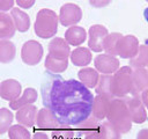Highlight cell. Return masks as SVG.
Listing matches in <instances>:
<instances>
[{"label": "cell", "instance_id": "6da1fadb", "mask_svg": "<svg viewBox=\"0 0 148 139\" xmlns=\"http://www.w3.org/2000/svg\"><path fill=\"white\" fill-rule=\"evenodd\" d=\"M42 100L61 126H77L91 115L92 93L80 81L65 80L59 74H47L42 83Z\"/></svg>", "mask_w": 148, "mask_h": 139}, {"label": "cell", "instance_id": "7a4b0ae2", "mask_svg": "<svg viewBox=\"0 0 148 139\" xmlns=\"http://www.w3.org/2000/svg\"><path fill=\"white\" fill-rule=\"evenodd\" d=\"M84 132V139H120L121 133L109 122H99L96 118H88L76 126Z\"/></svg>", "mask_w": 148, "mask_h": 139}, {"label": "cell", "instance_id": "3957f363", "mask_svg": "<svg viewBox=\"0 0 148 139\" xmlns=\"http://www.w3.org/2000/svg\"><path fill=\"white\" fill-rule=\"evenodd\" d=\"M132 73L133 71L131 66H123L112 75L111 92L114 98H127L130 96H140L135 92Z\"/></svg>", "mask_w": 148, "mask_h": 139}, {"label": "cell", "instance_id": "277c9868", "mask_svg": "<svg viewBox=\"0 0 148 139\" xmlns=\"http://www.w3.org/2000/svg\"><path fill=\"white\" fill-rule=\"evenodd\" d=\"M106 118L120 133H127L132 127V119L125 98L111 100Z\"/></svg>", "mask_w": 148, "mask_h": 139}, {"label": "cell", "instance_id": "5b68a950", "mask_svg": "<svg viewBox=\"0 0 148 139\" xmlns=\"http://www.w3.org/2000/svg\"><path fill=\"white\" fill-rule=\"evenodd\" d=\"M58 15L52 9H40L36 15V21L34 24L35 34L43 39L53 37L58 31Z\"/></svg>", "mask_w": 148, "mask_h": 139}, {"label": "cell", "instance_id": "8992f818", "mask_svg": "<svg viewBox=\"0 0 148 139\" xmlns=\"http://www.w3.org/2000/svg\"><path fill=\"white\" fill-rule=\"evenodd\" d=\"M43 53H44L43 46L37 41H27L21 49L22 61L30 66L37 65L42 60Z\"/></svg>", "mask_w": 148, "mask_h": 139}, {"label": "cell", "instance_id": "52a82bcc", "mask_svg": "<svg viewBox=\"0 0 148 139\" xmlns=\"http://www.w3.org/2000/svg\"><path fill=\"white\" fill-rule=\"evenodd\" d=\"M59 22L65 27H71L79 23L82 19V10L75 3H65L59 12Z\"/></svg>", "mask_w": 148, "mask_h": 139}, {"label": "cell", "instance_id": "ba28073f", "mask_svg": "<svg viewBox=\"0 0 148 139\" xmlns=\"http://www.w3.org/2000/svg\"><path fill=\"white\" fill-rule=\"evenodd\" d=\"M139 46V41L135 36H121L117 44V56L121 57L123 59H131L138 53Z\"/></svg>", "mask_w": 148, "mask_h": 139}, {"label": "cell", "instance_id": "9c48e42d", "mask_svg": "<svg viewBox=\"0 0 148 139\" xmlns=\"http://www.w3.org/2000/svg\"><path fill=\"white\" fill-rule=\"evenodd\" d=\"M88 35H89V39H88L89 50H91L94 52L103 51L104 50L103 49L104 41L109 35L108 29L102 24H94L89 28Z\"/></svg>", "mask_w": 148, "mask_h": 139}, {"label": "cell", "instance_id": "30bf717a", "mask_svg": "<svg viewBox=\"0 0 148 139\" xmlns=\"http://www.w3.org/2000/svg\"><path fill=\"white\" fill-rule=\"evenodd\" d=\"M125 101H126L132 122L135 124L143 123L147 119V112H146V108L141 101V97L140 96H130V97L125 98Z\"/></svg>", "mask_w": 148, "mask_h": 139}, {"label": "cell", "instance_id": "8fae6325", "mask_svg": "<svg viewBox=\"0 0 148 139\" xmlns=\"http://www.w3.org/2000/svg\"><path fill=\"white\" fill-rule=\"evenodd\" d=\"M36 127L38 130H56V129H60L64 127L61 126V124L59 123V120L57 119V117L54 116V114L49 110L47 108H42L36 116Z\"/></svg>", "mask_w": 148, "mask_h": 139}, {"label": "cell", "instance_id": "7c38bea8", "mask_svg": "<svg viewBox=\"0 0 148 139\" xmlns=\"http://www.w3.org/2000/svg\"><path fill=\"white\" fill-rule=\"evenodd\" d=\"M94 65L97 72L103 74H112L119 70V60L114 56L98 54L94 59Z\"/></svg>", "mask_w": 148, "mask_h": 139}, {"label": "cell", "instance_id": "4fadbf2b", "mask_svg": "<svg viewBox=\"0 0 148 139\" xmlns=\"http://www.w3.org/2000/svg\"><path fill=\"white\" fill-rule=\"evenodd\" d=\"M49 56L60 59V60H66L71 56V47L69 44L60 37H54L50 43H49Z\"/></svg>", "mask_w": 148, "mask_h": 139}, {"label": "cell", "instance_id": "5bb4252c", "mask_svg": "<svg viewBox=\"0 0 148 139\" xmlns=\"http://www.w3.org/2000/svg\"><path fill=\"white\" fill-rule=\"evenodd\" d=\"M21 83L15 79H7L0 82V97L6 101H14L21 94Z\"/></svg>", "mask_w": 148, "mask_h": 139}, {"label": "cell", "instance_id": "9a60e30c", "mask_svg": "<svg viewBox=\"0 0 148 139\" xmlns=\"http://www.w3.org/2000/svg\"><path fill=\"white\" fill-rule=\"evenodd\" d=\"M37 108L34 104H27L22 108H20L16 111V120L18 124L27 126V127H32L36 123V116H37Z\"/></svg>", "mask_w": 148, "mask_h": 139}, {"label": "cell", "instance_id": "2e32d148", "mask_svg": "<svg viewBox=\"0 0 148 139\" xmlns=\"http://www.w3.org/2000/svg\"><path fill=\"white\" fill-rule=\"evenodd\" d=\"M110 102L111 100L102 96V95H96L94 97V102H92V108H91V115L94 118L102 120L106 117L108 111H109V107H110Z\"/></svg>", "mask_w": 148, "mask_h": 139}, {"label": "cell", "instance_id": "e0dca14e", "mask_svg": "<svg viewBox=\"0 0 148 139\" xmlns=\"http://www.w3.org/2000/svg\"><path fill=\"white\" fill-rule=\"evenodd\" d=\"M87 38L84 28L79 25H72L65 32V41L72 46H80Z\"/></svg>", "mask_w": 148, "mask_h": 139}, {"label": "cell", "instance_id": "ac0fdd59", "mask_svg": "<svg viewBox=\"0 0 148 139\" xmlns=\"http://www.w3.org/2000/svg\"><path fill=\"white\" fill-rule=\"evenodd\" d=\"M15 24L12 16L0 12V39H9L15 35Z\"/></svg>", "mask_w": 148, "mask_h": 139}, {"label": "cell", "instance_id": "d6986e66", "mask_svg": "<svg viewBox=\"0 0 148 139\" xmlns=\"http://www.w3.org/2000/svg\"><path fill=\"white\" fill-rule=\"evenodd\" d=\"M10 16L14 21V24H15V28L16 30H18L20 32H25L29 30L30 28V19H29V15L21 10L20 8H12L10 9Z\"/></svg>", "mask_w": 148, "mask_h": 139}, {"label": "cell", "instance_id": "ffe728a7", "mask_svg": "<svg viewBox=\"0 0 148 139\" xmlns=\"http://www.w3.org/2000/svg\"><path fill=\"white\" fill-rule=\"evenodd\" d=\"M77 76L80 79V82L83 83L88 89L89 88H96L98 80H99V74L95 68L91 67H84L77 72Z\"/></svg>", "mask_w": 148, "mask_h": 139}, {"label": "cell", "instance_id": "44dd1931", "mask_svg": "<svg viewBox=\"0 0 148 139\" xmlns=\"http://www.w3.org/2000/svg\"><path fill=\"white\" fill-rule=\"evenodd\" d=\"M37 97H38V94L36 92V89L27 88V89H24L21 97H17L16 100L9 102V108L13 110H18L20 108H22L27 104H32L34 102H36Z\"/></svg>", "mask_w": 148, "mask_h": 139}, {"label": "cell", "instance_id": "7402d4cb", "mask_svg": "<svg viewBox=\"0 0 148 139\" xmlns=\"http://www.w3.org/2000/svg\"><path fill=\"white\" fill-rule=\"evenodd\" d=\"M69 57H71V61L75 66H87L90 64L92 59V54L89 47H82V46L73 50Z\"/></svg>", "mask_w": 148, "mask_h": 139}, {"label": "cell", "instance_id": "603a6c76", "mask_svg": "<svg viewBox=\"0 0 148 139\" xmlns=\"http://www.w3.org/2000/svg\"><path fill=\"white\" fill-rule=\"evenodd\" d=\"M133 85L136 94H141L145 90H148V70L146 68H135L132 73Z\"/></svg>", "mask_w": 148, "mask_h": 139}, {"label": "cell", "instance_id": "cb8c5ba5", "mask_svg": "<svg viewBox=\"0 0 148 139\" xmlns=\"http://www.w3.org/2000/svg\"><path fill=\"white\" fill-rule=\"evenodd\" d=\"M16 54L15 44L8 39H0V63H10Z\"/></svg>", "mask_w": 148, "mask_h": 139}, {"label": "cell", "instance_id": "d4e9b609", "mask_svg": "<svg viewBox=\"0 0 148 139\" xmlns=\"http://www.w3.org/2000/svg\"><path fill=\"white\" fill-rule=\"evenodd\" d=\"M130 66L133 68H145L148 66V43L139 46L138 53L130 59Z\"/></svg>", "mask_w": 148, "mask_h": 139}, {"label": "cell", "instance_id": "484cf974", "mask_svg": "<svg viewBox=\"0 0 148 139\" xmlns=\"http://www.w3.org/2000/svg\"><path fill=\"white\" fill-rule=\"evenodd\" d=\"M45 68L52 73V74H59V73H62L64 71L67 70L68 67V59L66 60H60V59H56L51 56H46L45 58Z\"/></svg>", "mask_w": 148, "mask_h": 139}, {"label": "cell", "instance_id": "4316f807", "mask_svg": "<svg viewBox=\"0 0 148 139\" xmlns=\"http://www.w3.org/2000/svg\"><path fill=\"white\" fill-rule=\"evenodd\" d=\"M111 79H112L111 74H103L102 76H99L98 83L96 86L97 95H102L109 100L114 98L112 95V92H111Z\"/></svg>", "mask_w": 148, "mask_h": 139}, {"label": "cell", "instance_id": "83f0119b", "mask_svg": "<svg viewBox=\"0 0 148 139\" xmlns=\"http://www.w3.org/2000/svg\"><path fill=\"white\" fill-rule=\"evenodd\" d=\"M121 36L123 35L119 32H112V34L108 35V37L105 38L104 44H103V49L105 50L106 54L117 56V44Z\"/></svg>", "mask_w": 148, "mask_h": 139}, {"label": "cell", "instance_id": "f1b7e54d", "mask_svg": "<svg viewBox=\"0 0 148 139\" xmlns=\"http://www.w3.org/2000/svg\"><path fill=\"white\" fill-rule=\"evenodd\" d=\"M13 118L14 116L12 111H9L7 108L0 109V134H3L6 133V131L9 130V127L12 126Z\"/></svg>", "mask_w": 148, "mask_h": 139}, {"label": "cell", "instance_id": "f546056e", "mask_svg": "<svg viewBox=\"0 0 148 139\" xmlns=\"http://www.w3.org/2000/svg\"><path fill=\"white\" fill-rule=\"evenodd\" d=\"M9 139H30V132L21 124L12 125L8 130Z\"/></svg>", "mask_w": 148, "mask_h": 139}, {"label": "cell", "instance_id": "4dcf8cb0", "mask_svg": "<svg viewBox=\"0 0 148 139\" xmlns=\"http://www.w3.org/2000/svg\"><path fill=\"white\" fill-rule=\"evenodd\" d=\"M14 6V0H0V12L10 10Z\"/></svg>", "mask_w": 148, "mask_h": 139}, {"label": "cell", "instance_id": "1f68e13d", "mask_svg": "<svg viewBox=\"0 0 148 139\" xmlns=\"http://www.w3.org/2000/svg\"><path fill=\"white\" fill-rule=\"evenodd\" d=\"M88 1H89V3H90L92 7L102 8V7L108 6L112 0H88Z\"/></svg>", "mask_w": 148, "mask_h": 139}, {"label": "cell", "instance_id": "d6a6232c", "mask_svg": "<svg viewBox=\"0 0 148 139\" xmlns=\"http://www.w3.org/2000/svg\"><path fill=\"white\" fill-rule=\"evenodd\" d=\"M15 1H16V3H17L21 8L29 9V8H31V7L34 6V3H35L36 0H15Z\"/></svg>", "mask_w": 148, "mask_h": 139}, {"label": "cell", "instance_id": "836d02e7", "mask_svg": "<svg viewBox=\"0 0 148 139\" xmlns=\"http://www.w3.org/2000/svg\"><path fill=\"white\" fill-rule=\"evenodd\" d=\"M136 139H148V129H142L138 132Z\"/></svg>", "mask_w": 148, "mask_h": 139}, {"label": "cell", "instance_id": "e575fe53", "mask_svg": "<svg viewBox=\"0 0 148 139\" xmlns=\"http://www.w3.org/2000/svg\"><path fill=\"white\" fill-rule=\"evenodd\" d=\"M32 139H49V137H47V134H46L45 132H43V131H37V132L34 133Z\"/></svg>", "mask_w": 148, "mask_h": 139}, {"label": "cell", "instance_id": "d590c367", "mask_svg": "<svg viewBox=\"0 0 148 139\" xmlns=\"http://www.w3.org/2000/svg\"><path fill=\"white\" fill-rule=\"evenodd\" d=\"M141 101H142L143 105L148 109V90H145L141 93Z\"/></svg>", "mask_w": 148, "mask_h": 139}, {"label": "cell", "instance_id": "8d00e7d4", "mask_svg": "<svg viewBox=\"0 0 148 139\" xmlns=\"http://www.w3.org/2000/svg\"><path fill=\"white\" fill-rule=\"evenodd\" d=\"M143 16H145V19H146V21L148 22V7L145 9V12H143Z\"/></svg>", "mask_w": 148, "mask_h": 139}, {"label": "cell", "instance_id": "74e56055", "mask_svg": "<svg viewBox=\"0 0 148 139\" xmlns=\"http://www.w3.org/2000/svg\"><path fill=\"white\" fill-rule=\"evenodd\" d=\"M146 1H148V0H146Z\"/></svg>", "mask_w": 148, "mask_h": 139}]
</instances>
